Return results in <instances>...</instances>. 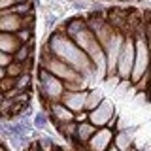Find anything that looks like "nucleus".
<instances>
[{"mask_svg":"<svg viewBox=\"0 0 151 151\" xmlns=\"http://www.w3.org/2000/svg\"><path fill=\"white\" fill-rule=\"evenodd\" d=\"M132 64H134V36L125 34V42H123V45H121L119 59H117L115 76L119 79H130Z\"/></svg>","mask_w":151,"mask_h":151,"instance_id":"20e7f679","label":"nucleus"},{"mask_svg":"<svg viewBox=\"0 0 151 151\" xmlns=\"http://www.w3.org/2000/svg\"><path fill=\"white\" fill-rule=\"evenodd\" d=\"M57 130H59L68 142H74V138H76V130H78V123H76V121L59 123V125H57Z\"/></svg>","mask_w":151,"mask_h":151,"instance_id":"2eb2a0df","label":"nucleus"},{"mask_svg":"<svg viewBox=\"0 0 151 151\" xmlns=\"http://www.w3.org/2000/svg\"><path fill=\"white\" fill-rule=\"evenodd\" d=\"M85 94H87V91H64V94L60 96V102L70 111L78 113L85 110Z\"/></svg>","mask_w":151,"mask_h":151,"instance_id":"9d476101","label":"nucleus"},{"mask_svg":"<svg viewBox=\"0 0 151 151\" xmlns=\"http://www.w3.org/2000/svg\"><path fill=\"white\" fill-rule=\"evenodd\" d=\"M45 42H47V45H49L51 55H55L57 59H60V60H64L66 64H70L76 72L83 74L89 81V87H94L96 81H94L91 76L96 78V70H94L91 59L87 57V53H85L83 49H79V47L60 30H51ZM98 81H100V79H98Z\"/></svg>","mask_w":151,"mask_h":151,"instance_id":"f257e3e1","label":"nucleus"},{"mask_svg":"<svg viewBox=\"0 0 151 151\" xmlns=\"http://www.w3.org/2000/svg\"><path fill=\"white\" fill-rule=\"evenodd\" d=\"M21 2H28V0H15V4H21Z\"/></svg>","mask_w":151,"mask_h":151,"instance_id":"7c9ffc66","label":"nucleus"},{"mask_svg":"<svg viewBox=\"0 0 151 151\" xmlns=\"http://www.w3.org/2000/svg\"><path fill=\"white\" fill-rule=\"evenodd\" d=\"M38 91H40L42 100L47 102H60V96L64 94V83L59 78H55L51 72H47L45 68H38Z\"/></svg>","mask_w":151,"mask_h":151,"instance_id":"7ed1b4c3","label":"nucleus"},{"mask_svg":"<svg viewBox=\"0 0 151 151\" xmlns=\"http://www.w3.org/2000/svg\"><path fill=\"white\" fill-rule=\"evenodd\" d=\"M138 151H151V147H140Z\"/></svg>","mask_w":151,"mask_h":151,"instance_id":"c756f323","label":"nucleus"},{"mask_svg":"<svg viewBox=\"0 0 151 151\" xmlns=\"http://www.w3.org/2000/svg\"><path fill=\"white\" fill-rule=\"evenodd\" d=\"M147 93H149V98H151V79H149V87H147Z\"/></svg>","mask_w":151,"mask_h":151,"instance_id":"c85d7f7f","label":"nucleus"},{"mask_svg":"<svg viewBox=\"0 0 151 151\" xmlns=\"http://www.w3.org/2000/svg\"><path fill=\"white\" fill-rule=\"evenodd\" d=\"M115 115V106H113V102L110 98L104 96L102 102L98 104L94 110L89 111V123L94 125L98 129V127H106V123L111 119V117Z\"/></svg>","mask_w":151,"mask_h":151,"instance_id":"423d86ee","label":"nucleus"},{"mask_svg":"<svg viewBox=\"0 0 151 151\" xmlns=\"http://www.w3.org/2000/svg\"><path fill=\"white\" fill-rule=\"evenodd\" d=\"M106 151H119V149H117V147H115V145H113V144H111V145H110V147H108Z\"/></svg>","mask_w":151,"mask_h":151,"instance_id":"cd10ccee","label":"nucleus"},{"mask_svg":"<svg viewBox=\"0 0 151 151\" xmlns=\"http://www.w3.org/2000/svg\"><path fill=\"white\" fill-rule=\"evenodd\" d=\"M30 83H32V76L28 70H25L21 76L15 78V89L17 91H30Z\"/></svg>","mask_w":151,"mask_h":151,"instance_id":"a211bd4d","label":"nucleus"},{"mask_svg":"<svg viewBox=\"0 0 151 151\" xmlns=\"http://www.w3.org/2000/svg\"><path fill=\"white\" fill-rule=\"evenodd\" d=\"M129 151H138V149H136V147H130V149H129Z\"/></svg>","mask_w":151,"mask_h":151,"instance_id":"72a5a7b5","label":"nucleus"},{"mask_svg":"<svg viewBox=\"0 0 151 151\" xmlns=\"http://www.w3.org/2000/svg\"><path fill=\"white\" fill-rule=\"evenodd\" d=\"M19 45H21V44H19V40L15 38L13 32H0V51L13 55Z\"/></svg>","mask_w":151,"mask_h":151,"instance_id":"f8f14e48","label":"nucleus"},{"mask_svg":"<svg viewBox=\"0 0 151 151\" xmlns=\"http://www.w3.org/2000/svg\"><path fill=\"white\" fill-rule=\"evenodd\" d=\"M4 76H6V68H4V66H0V79H2Z\"/></svg>","mask_w":151,"mask_h":151,"instance_id":"bb28decb","label":"nucleus"},{"mask_svg":"<svg viewBox=\"0 0 151 151\" xmlns=\"http://www.w3.org/2000/svg\"><path fill=\"white\" fill-rule=\"evenodd\" d=\"M115 125H117V113H115V115H113L111 119L106 123V127H108V129H111V130H115Z\"/></svg>","mask_w":151,"mask_h":151,"instance_id":"a878e982","label":"nucleus"},{"mask_svg":"<svg viewBox=\"0 0 151 151\" xmlns=\"http://www.w3.org/2000/svg\"><path fill=\"white\" fill-rule=\"evenodd\" d=\"M28 63H30V60H27V63H17V60H12V63L6 66V74L12 76V78H17V76H21L25 70H28Z\"/></svg>","mask_w":151,"mask_h":151,"instance_id":"dca6fc26","label":"nucleus"},{"mask_svg":"<svg viewBox=\"0 0 151 151\" xmlns=\"http://www.w3.org/2000/svg\"><path fill=\"white\" fill-rule=\"evenodd\" d=\"M15 4V0H0V12H6Z\"/></svg>","mask_w":151,"mask_h":151,"instance_id":"393cba45","label":"nucleus"},{"mask_svg":"<svg viewBox=\"0 0 151 151\" xmlns=\"http://www.w3.org/2000/svg\"><path fill=\"white\" fill-rule=\"evenodd\" d=\"M32 147H36L40 151H55V144H53V140H51L47 134H40L36 138V142H34Z\"/></svg>","mask_w":151,"mask_h":151,"instance_id":"f3484780","label":"nucleus"},{"mask_svg":"<svg viewBox=\"0 0 151 151\" xmlns=\"http://www.w3.org/2000/svg\"><path fill=\"white\" fill-rule=\"evenodd\" d=\"M12 60H13V55L12 53H4V51H0V66H4V68H6Z\"/></svg>","mask_w":151,"mask_h":151,"instance_id":"5701e85b","label":"nucleus"},{"mask_svg":"<svg viewBox=\"0 0 151 151\" xmlns=\"http://www.w3.org/2000/svg\"><path fill=\"white\" fill-rule=\"evenodd\" d=\"M9 12L15 13V15H27V13L34 12V4H32V0H28V2H21V4H13V6L9 8Z\"/></svg>","mask_w":151,"mask_h":151,"instance_id":"6ab92c4d","label":"nucleus"},{"mask_svg":"<svg viewBox=\"0 0 151 151\" xmlns=\"http://www.w3.org/2000/svg\"><path fill=\"white\" fill-rule=\"evenodd\" d=\"M102 98H104L102 89H98V87H89V89H87V94H85V110H87V111L94 110V108H96L98 104L102 102Z\"/></svg>","mask_w":151,"mask_h":151,"instance_id":"ddd939ff","label":"nucleus"},{"mask_svg":"<svg viewBox=\"0 0 151 151\" xmlns=\"http://www.w3.org/2000/svg\"><path fill=\"white\" fill-rule=\"evenodd\" d=\"M15 87V78H12V76H4L2 79H0V93H6L9 91V89Z\"/></svg>","mask_w":151,"mask_h":151,"instance_id":"4be33fe9","label":"nucleus"},{"mask_svg":"<svg viewBox=\"0 0 151 151\" xmlns=\"http://www.w3.org/2000/svg\"><path fill=\"white\" fill-rule=\"evenodd\" d=\"M85 151H89V149H87V147H85Z\"/></svg>","mask_w":151,"mask_h":151,"instance_id":"f704fd0d","label":"nucleus"},{"mask_svg":"<svg viewBox=\"0 0 151 151\" xmlns=\"http://www.w3.org/2000/svg\"><path fill=\"white\" fill-rule=\"evenodd\" d=\"M13 34L19 40V44H28L30 40H34V28H19Z\"/></svg>","mask_w":151,"mask_h":151,"instance_id":"aec40b11","label":"nucleus"},{"mask_svg":"<svg viewBox=\"0 0 151 151\" xmlns=\"http://www.w3.org/2000/svg\"><path fill=\"white\" fill-rule=\"evenodd\" d=\"M96 130V127L91 125L89 121H83V123H78V130H76V138L74 142L79 145H85L89 142V138L93 136V132Z\"/></svg>","mask_w":151,"mask_h":151,"instance_id":"9b49d317","label":"nucleus"},{"mask_svg":"<svg viewBox=\"0 0 151 151\" xmlns=\"http://www.w3.org/2000/svg\"><path fill=\"white\" fill-rule=\"evenodd\" d=\"M47 115L55 121V125L74 121V111H70L63 102H47Z\"/></svg>","mask_w":151,"mask_h":151,"instance_id":"1a4fd4ad","label":"nucleus"},{"mask_svg":"<svg viewBox=\"0 0 151 151\" xmlns=\"http://www.w3.org/2000/svg\"><path fill=\"white\" fill-rule=\"evenodd\" d=\"M134 144H136V129L134 127L113 132V145L119 151H129L130 147H134Z\"/></svg>","mask_w":151,"mask_h":151,"instance_id":"6e6552de","label":"nucleus"},{"mask_svg":"<svg viewBox=\"0 0 151 151\" xmlns=\"http://www.w3.org/2000/svg\"><path fill=\"white\" fill-rule=\"evenodd\" d=\"M149 68H151V49L147 44V36H145V32H138L134 36V64H132L130 72V81L136 83L145 72H149Z\"/></svg>","mask_w":151,"mask_h":151,"instance_id":"f03ea898","label":"nucleus"},{"mask_svg":"<svg viewBox=\"0 0 151 151\" xmlns=\"http://www.w3.org/2000/svg\"><path fill=\"white\" fill-rule=\"evenodd\" d=\"M74 121H76V123H83V121H89V111H87V110H81V111L74 113Z\"/></svg>","mask_w":151,"mask_h":151,"instance_id":"b1692460","label":"nucleus"},{"mask_svg":"<svg viewBox=\"0 0 151 151\" xmlns=\"http://www.w3.org/2000/svg\"><path fill=\"white\" fill-rule=\"evenodd\" d=\"M0 151H8V149H6V147H4V145H2V144H0Z\"/></svg>","mask_w":151,"mask_h":151,"instance_id":"2f4dec72","label":"nucleus"},{"mask_svg":"<svg viewBox=\"0 0 151 151\" xmlns=\"http://www.w3.org/2000/svg\"><path fill=\"white\" fill-rule=\"evenodd\" d=\"M123 42H125V32L115 30V34L111 36V40L104 47V55H106V76H115L117 59H119V51H121Z\"/></svg>","mask_w":151,"mask_h":151,"instance_id":"39448f33","label":"nucleus"},{"mask_svg":"<svg viewBox=\"0 0 151 151\" xmlns=\"http://www.w3.org/2000/svg\"><path fill=\"white\" fill-rule=\"evenodd\" d=\"M47 119H49V115H47L45 111H38L34 115V119H32V127L38 130H44L47 127Z\"/></svg>","mask_w":151,"mask_h":151,"instance_id":"412c9836","label":"nucleus"},{"mask_svg":"<svg viewBox=\"0 0 151 151\" xmlns=\"http://www.w3.org/2000/svg\"><path fill=\"white\" fill-rule=\"evenodd\" d=\"M32 42L30 40L28 44H21L15 49V53H13V60H17V63H27V60H30V55H32Z\"/></svg>","mask_w":151,"mask_h":151,"instance_id":"4468645a","label":"nucleus"},{"mask_svg":"<svg viewBox=\"0 0 151 151\" xmlns=\"http://www.w3.org/2000/svg\"><path fill=\"white\" fill-rule=\"evenodd\" d=\"M113 132L115 130L108 129V127H98L89 138V142L85 144V147L89 151H106L113 144Z\"/></svg>","mask_w":151,"mask_h":151,"instance_id":"0eeeda50","label":"nucleus"},{"mask_svg":"<svg viewBox=\"0 0 151 151\" xmlns=\"http://www.w3.org/2000/svg\"><path fill=\"white\" fill-rule=\"evenodd\" d=\"M2 100H4V94H2V93H0V104H2Z\"/></svg>","mask_w":151,"mask_h":151,"instance_id":"473e14b6","label":"nucleus"}]
</instances>
